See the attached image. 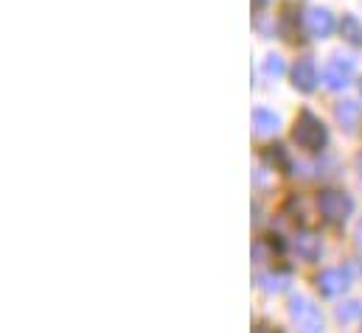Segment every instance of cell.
<instances>
[{
  "instance_id": "6da1fadb",
  "label": "cell",
  "mask_w": 362,
  "mask_h": 333,
  "mask_svg": "<svg viewBox=\"0 0 362 333\" xmlns=\"http://www.w3.org/2000/svg\"><path fill=\"white\" fill-rule=\"evenodd\" d=\"M289 317L295 322V331L298 333H320L323 331V314L320 308L306 300V297H292L289 303Z\"/></svg>"
},
{
  "instance_id": "7a4b0ae2",
  "label": "cell",
  "mask_w": 362,
  "mask_h": 333,
  "mask_svg": "<svg viewBox=\"0 0 362 333\" xmlns=\"http://www.w3.org/2000/svg\"><path fill=\"white\" fill-rule=\"evenodd\" d=\"M292 138H295V143H298L300 149L317 152V149L326 143V129H323V123H320L315 115L303 112V115L298 118V123H295V132H292Z\"/></svg>"
},
{
  "instance_id": "3957f363",
  "label": "cell",
  "mask_w": 362,
  "mask_h": 333,
  "mask_svg": "<svg viewBox=\"0 0 362 333\" xmlns=\"http://www.w3.org/2000/svg\"><path fill=\"white\" fill-rule=\"evenodd\" d=\"M317 205H320V213L329 222H346L349 213H351V199L343 190H323L317 196Z\"/></svg>"
},
{
  "instance_id": "277c9868",
  "label": "cell",
  "mask_w": 362,
  "mask_h": 333,
  "mask_svg": "<svg viewBox=\"0 0 362 333\" xmlns=\"http://www.w3.org/2000/svg\"><path fill=\"white\" fill-rule=\"evenodd\" d=\"M315 283H317V289H320L323 294L334 297V294H343V291L349 289V274H346L343 269H326V272L317 274Z\"/></svg>"
},
{
  "instance_id": "5b68a950",
  "label": "cell",
  "mask_w": 362,
  "mask_h": 333,
  "mask_svg": "<svg viewBox=\"0 0 362 333\" xmlns=\"http://www.w3.org/2000/svg\"><path fill=\"white\" fill-rule=\"evenodd\" d=\"M292 250L303 260H317L320 258V238H315L312 233H298L292 241Z\"/></svg>"
},
{
  "instance_id": "8992f818",
  "label": "cell",
  "mask_w": 362,
  "mask_h": 333,
  "mask_svg": "<svg viewBox=\"0 0 362 333\" xmlns=\"http://www.w3.org/2000/svg\"><path fill=\"white\" fill-rule=\"evenodd\" d=\"M295 84L300 90H312L315 87V68H312V62H298V68H295Z\"/></svg>"
},
{
  "instance_id": "52a82bcc",
  "label": "cell",
  "mask_w": 362,
  "mask_h": 333,
  "mask_svg": "<svg viewBox=\"0 0 362 333\" xmlns=\"http://www.w3.org/2000/svg\"><path fill=\"white\" fill-rule=\"evenodd\" d=\"M253 123H256L259 132H270V129L278 126V118L270 115V112H256V115H253Z\"/></svg>"
},
{
  "instance_id": "ba28073f",
  "label": "cell",
  "mask_w": 362,
  "mask_h": 333,
  "mask_svg": "<svg viewBox=\"0 0 362 333\" xmlns=\"http://www.w3.org/2000/svg\"><path fill=\"white\" fill-rule=\"evenodd\" d=\"M360 303H346V305H340L337 308V320H343V322H351V320H357L360 317Z\"/></svg>"
},
{
  "instance_id": "9c48e42d",
  "label": "cell",
  "mask_w": 362,
  "mask_h": 333,
  "mask_svg": "<svg viewBox=\"0 0 362 333\" xmlns=\"http://www.w3.org/2000/svg\"><path fill=\"white\" fill-rule=\"evenodd\" d=\"M340 118H343V121H346V126L351 129V126H354V121H357V107H354V104L340 107Z\"/></svg>"
},
{
  "instance_id": "30bf717a",
  "label": "cell",
  "mask_w": 362,
  "mask_h": 333,
  "mask_svg": "<svg viewBox=\"0 0 362 333\" xmlns=\"http://www.w3.org/2000/svg\"><path fill=\"white\" fill-rule=\"evenodd\" d=\"M357 241H360V247H362V222H360V230H357Z\"/></svg>"
}]
</instances>
